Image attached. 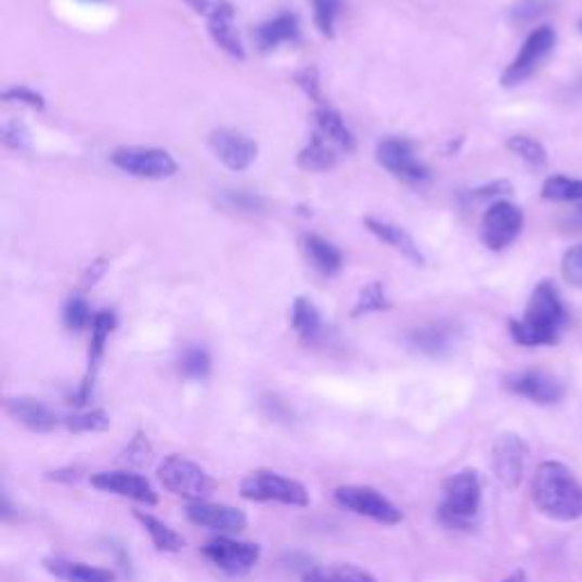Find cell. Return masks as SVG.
<instances>
[{"instance_id":"cell-29","label":"cell","mask_w":582,"mask_h":582,"mask_svg":"<svg viewBox=\"0 0 582 582\" xmlns=\"http://www.w3.org/2000/svg\"><path fill=\"white\" fill-rule=\"evenodd\" d=\"M207 23H209V35H212L217 46H221L228 55L244 60V46H242V39L237 35L235 26H232V14L217 16Z\"/></svg>"},{"instance_id":"cell-18","label":"cell","mask_w":582,"mask_h":582,"mask_svg":"<svg viewBox=\"0 0 582 582\" xmlns=\"http://www.w3.org/2000/svg\"><path fill=\"white\" fill-rule=\"evenodd\" d=\"M5 410L10 412L14 422L26 426L33 432H53L60 424H64V418H60L49 405L37 399H28V396L8 399Z\"/></svg>"},{"instance_id":"cell-39","label":"cell","mask_w":582,"mask_h":582,"mask_svg":"<svg viewBox=\"0 0 582 582\" xmlns=\"http://www.w3.org/2000/svg\"><path fill=\"white\" fill-rule=\"evenodd\" d=\"M3 142L5 146L10 148H16V151H23V148H28L30 146V130L23 126L21 121H5L3 124Z\"/></svg>"},{"instance_id":"cell-21","label":"cell","mask_w":582,"mask_h":582,"mask_svg":"<svg viewBox=\"0 0 582 582\" xmlns=\"http://www.w3.org/2000/svg\"><path fill=\"white\" fill-rule=\"evenodd\" d=\"M316 128H319V134L325 139V142L335 144L337 148L351 153L355 151V139L351 134V130L346 128L341 114L335 112L333 107L328 105H319L316 109Z\"/></svg>"},{"instance_id":"cell-15","label":"cell","mask_w":582,"mask_h":582,"mask_svg":"<svg viewBox=\"0 0 582 582\" xmlns=\"http://www.w3.org/2000/svg\"><path fill=\"white\" fill-rule=\"evenodd\" d=\"M376 155H378L380 165L389 173L399 176L403 180L418 182V180L428 178L426 167L418 165L416 157H414V151H412L410 142H405V139H385V142L378 144Z\"/></svg>"},{"instance_id":"cell-34","label":"cell","mask_w":582,"mask_h":582,"mask_svg":"<svg viewBox=\"0 0 582 582\" xmlns=\"http://www.w3.org/2000/svg\"><path fill=\"white\" fill-rule=\"evenodd\" d=\"M209 368H212V362H209V355L203 348H187L180 358L182 376L190 380H205L209 376Z\"/></svg>"},{"instance_id":"cell-16","label":"cell","mask_w":582,"mask_h":582,"mask_svg":"<svg viewBox=\"0 0 582 582\" xmlns=\"http://www.w3.org/2000/svg\"><path fill=\"white\" fill-rule=\"evenodd\" d=\"M187 519L194 526L215 530V532H242L248 526V519L242 509L221 505V503H192L187 507Z\"/></svg>"},{"instance_id":"cell-20","label":"cell","mask_w":582,"mask_h":582,"mask_svg":"<svg viewBox=\"0 0 582 582\" xmlns=\"http://www.w3.org/2000/svg\"><path fill=\"white\" fill-rule=\"evenodd\" d=\"M366 228L374 232L378 240H383L385 244H389L391 248H396L401 255H405V258L412 260L414 264H424L422 250H418L414 240L408 235V232L401 225H393V223H387V221H380V219H366Z\"/></svg>"},{"instance_id":"cell-7","label":"cell","mask_w":582,"mask_h":582,"mask_svg":"<svg viewBox=\"0 0 582 582\" xmlns=\"http://www.w3.org/2000/svg\"><path fill=\"white\" fill-rule=\"evenodd\" d=\"M203 555L225 575L244 578L260 565L262 548L253 542L217 538V540H209L203 546Z\"/></svg>"},{"instance_id":"cell-38","label":"cell","mask_w":582,"mask_h":582,"mask_svg":"<svg viewBox=\"0 0 582 582\" xmlns=\"http://www.w3.org/2000/svg\"><path fill=\"white\" fill-rule=\"evenodd\" d=\"M562 275L567 277V283L575 285L582 289V244L571 246L565 258H562Z\"/></svg>"},{"instance_id":"cell-43","label":"cell","mask_w":582,"mask_h":582,"mask_svg":"<svg viewBox=\"0 0 582 582\" xmlns=\"http://www.w3.org/2000/svg\"><path fill=\"white\" fill-rule=\"evenodd\" d=\"M503 582H528V580H526L523 571H515L512 575H507Z\"/></svg>"},{"instance_id":"cell-17","label":"cell","mask_w":582,"mask_h":582,"mask_svg":"<svg viewBox=\"0 0 582 582\" xmlns=\"http://www.w3.org/2000/svg\"><path fill=\"white\" fill-rule=\"evenodd\" d=\"M209 146H212L217 157L232 171L248 169L253 165V159L258 157V146H255V142L232 130L212 132V137H209Z\"/></svg>"},{"instance_id":"cell-30","label":"cell","mask_w":582,"mask_h":582,"mask_svg":"<svg viewBox=\"0 0 582 582\" xmlns=\"http://www.w3.org/2000/svg\"><path fill=\"white\" fill-rule=\"evenodd\" d=\"M542 198L560 201V203L582 201V180L569 178V176H551L542 184Z\"/></svg>"},{"instance_id":"cell-45","label":"cell","mask_w":582,"mask_h":582,"mask_svg":"<svg viewBox=\"0 0 582 582\" xmlns=\"http://www.w3.org/2000/svg\"><path fill=\"white\" fill-rule=\"evenodd\" d=\"M580 215H582V207H580Z\"/></svg>"},{"instance_id":"cell-41","label":"cell","mask_w":582,"mask_h":582,"mask_svg":"<svg viewBox=\"0 0 582 582\" xmlns=\"http://www.w3.org/2000/svg\"><path fill=\"white\" fill-rule=\"evenodd\" d=\"M5 101H16V103H26L30 107H43V99L39 94H35V91L26 89V87H12L5 91Z\"/></svg>"},{"instance_id":"cell-12","label":"cell","mask_w":582,"mask_h":582,"mask_svg":"<svg viewBox=\"0 0 582 582\" xmlns=\"http://www.w3.org/2000/svg\"><path fill=\"white\" fill-rule=\"evenodd\" d=\"M505 389L517 396H523V399L538 405L560 403L565 396L562 383L540 368H528V371H517V374H509L505 378Z\"/></svg>"},{"instance_id":"cell-14","label":"cell","mask_w":582,"mask_h":582,"mask_svg":"<svg viewBox=\"0 0 582 582\" xmlns=\"http://www.w3.org/2000/svg\"><path fill=\"white\" fill-rule=\"evenodd\" d=\"M91 484L101 489V492L124 496L142 505H157L153 484L144 476L132 471H101L91 476Z\"/></svg>"},{"instance_id":"cell-35","label":"cell","mask_w":582,"mask_h":582,"mask_svg":"<svg viewBox=\"0 0 582 582\" xmlns=\"http://www.w3.org/2000/svg\"><path fill=\"white\" fill-rule=\"evenodd\" d=\"M391 306L387 294H385V287L383 283H371L360 300H358V306L353 310V316H362V314H371V312H380V310H387Z\"/></svg>"},{"instance_id":"cell-5","label":"cell","mask_w":582,"mask_h":582,"mask_svg":"<svg viewBox=\"0 0 582 582\" xmlns=\"http://www.w3.org/2000/svg\"><path fill=\"white\" fill-rule=\"evenodd\" d=\"M157 476L171 494L194 501V503L205 501L215 492L212 476H209L194 460L178 455V453L165 457V462L159 464Z\"/></svg>"},{"instance_id":"cell-11","label":"cell","mask_w":582,"mask_h":582,"mask_svg":"<svg viewBox=\"0 0 582 582\" xmlns=\"http://www.w3.org/2000/svg\"><path fill=\"white\" fill-rule=\"evenodd\" d=\"M112 161L121 171L148 180L171 178L178 171L176 159L159 148H119L112 155Z\"/></svg>"},{"instance_id":"cell-26","label":"cell","mask_w":582,"mask_h":582,"mask_svg":"<svg viewBox=\"0 0 582 582\" xmlns=\"http://www.w3.org/2000/svg\"><path fill=\"white\" fill-rule=\"evenodd\" d=\"M292 325H294L296 335L308 344L316 341L323 333L321 314L308 298H296L294 310H292Z\"/></svg>"},{"instance_id":"cell-13","label":"cell","mask_w":582,"mask_h":582,"mask_svg":"<svg viewBox=\"0 0 582 582\" xmlns=\"http://www.w3.org/2000/svg\"><path fill=\"white\" fill-rule=\"evenodd\" d=\"M116 328V316L109 310H103L99 314H94V321H91V344H89V368L87 376L80 385V389L76 391L74 401L76 405H85L91 399V391H94V380H96V371L101 366L103 353H105V344L112 335V331Z\"/></svg>"},{"instance_id":"cell-1","label":"cell","mask_w":582,"mask_h":582,"mask_svg":"<svg viewBox=\"0 0 582 582\" xmlns=\"http://www.w3.org/2000/svg\"><path fill=\"white\" fill-rule=\"evenodd\" d=\"M567 323V310L560 292L544 281L534 287L523 319L509 321V333L519 346H553L560 339V333Z\"/></svg>"},{"instance_id":"cell-24","label":"cell","mask_w":582,"mask_h":582,"mask_svg":"<svg viewBox=\"0 0 582 582\" xmlns=\"http://www.w3.org/2000/svg\"><path fill=\"white\" fill-rule=\"evenodd\" d=\"M134 519L144 526V530L151 534V542L161 553H180L184 548L182 534H178L173 528H169L165 521H159L146 512H134Z\"/></svg>"},{"instance_id":"cell-25","label":"cell","mask_w":582,"mask_h":582,"mask_svg":"<svg viewBox=\"0 0 582 582\" xmlns=\"http://www.w3.org/2000/svg\"><path fill=\"white\" fill-rule=\"evenodd\" d=\"M412 346L416 351H422L426 355H444L449 353V348L453 344V331L449 325H426V328H418L410 335Z\"/></svg>"},{"instance_id":"cell-44","label":"cell","mask_w":582,"mask_h":582,"mask_svg":"<svg viewBox=\"0 0 582 582\" xmlns=\"http://www.w3.org/2000/svg\"><path fill=\"white\" fill-rule=\"evenodd\" d=\"M580 33H582V21H580Z\"/></svg>"},{"instance_id":"cell-22","label":"cell","mask_w":582,"mask_h":582,"mask_svg":"<svg viewBox=\"0 0 582 582\" xmlns=\"http://www.w3.org/2000/svg\"><path fill=\"white\" fill-rule=\"evenodd\" d=\"M300 248L316 271L323 275H335L341 269V253L319 235H302Z\"/></svg>"},{"instance_id":"cell-31","label":"cell","mask_w":582,"mask_h":582,"mask_svg":"<svg viewBox=\"0 0 582 582\" xmlns=\"http://www.w3.org/2000/svg\"><path fill=\"white\" fill-rule=\"evenodd\" d=\"M507 148L519 155L523 161H528L530 167L534 169H544L548 165V155L546 148L538 142V139H532L528 134H515L507 139Z\"/></svg>"},{"instance_id":"cell-4","label":"cell","mask_w":582,"mask_h":582,"mask_svg":"<svg viewBox=\"0 0 582 582\" xmlns=\"http://www.w3.org/2000/svg\"><path fill=\"white\" fill-rule=\"evenodd\" d=\"M240 494L242 499L253 503H281L289 507L310 505V492L306 484L267 469L253 471L250 476H246L240 484Z\"/></svg>"},{"instance_id":"cell-42","label":"cell","mask_w":582,"mask_h":582,"mask_svg":"<svg viewBox=\"0 0 582 582\" xmlns=\"http://www.w3.org/2000/svg\"><path fill=\"white\" fill-rule=\"evenodd\" d=\"M298 85L308 91V96H310V99H314L316 103H321L316 68H306V72H300V74H298Z\"/></svg>"},{"instance_id":"cell-9","label":"cell","mask_w":582,"mask_h":582,"mask_svg":"<svg viewBox=\"0 0 582 582\" xmlns=\"http://www.w3.org/2000/svg\"><path fill=\"white\" fill-rule=\"evenodd\" d=\"M521 228H523L521 207L507 201H496L482 217L480 237L487 248L503 250L519 237Z\"/></svg>"},{"instance_id":"cell-3","label":"cell","mask_w":582,"mask_h":582,"mask_svg":"<svg viewBox=\"0 0 582 582\" xmlns=\"http://www.w3.org/2000/svg\"><path fill=\"white\" fill-rule=\"evenodd\" d=\"M482 505V480L478 471L464 469L447 478L444 499L439 505V519L455 530H467L478 519Z\"/></svg>"},{"instance_id":"cell-33","label":"cell","mask_w":582,"mask_h":582,"mask_svg":"<svg viewBox=\"0 0 582 582\" xmlns=\"http://www.w3.org/2000/svg\"><path fill=\"white\" fill-rule=\"evenodd\" d=\"M124 464H128V467H134V469H144L148 467V464L153 462V447L151 441L144 432H137L132 437L130 444L124 449L121 457H119Z\"/></svg>"},{"instance_id":"cell-27","label":"cell","mask_w":582,"mask_h":582,"mask_svg":"<svg viewBox=\"0 0 582 582\" xmlns=\"http://www.w3.org/2000/svg\"><path fill=\"white\" fill-rule=\"evenodd\" d=\"M302 582H376V578L355 565H335L308 569Z\"/></svg>"},{"instance_id":"cell-10","label":"cell","mask_w":582,"mask_h":582,"mask_svg":"<svg viewBox=\"0 0 582 582\" xmlns=\"http://www.w3.org/2000/svg\"><path fill=\"white\" fill-rule=\"evenodd\" d=\"M528 457H530L528 444L515 432H505L494 441L492 467L503 487L517 489L523 482Z\"/></svg>"},{"instance_id":"cell-2","label":"cell","mask_w":582,"mask_h":582,"mask_svg":"<svg viewBox=\"0 0 582 582\" xmlns=\"http://www.w3.org/2000/svg\"><path fill=\"white\" fill-rule=\"evenodd\" d=\"M532 501L555 521L582 517V484L562 462H542L532 480Z\"/></svg>"},{"instance_id":"cell-40","label":"cell","mask_w":582,"mask_h":582,"mask_svg":"<svg viewBox=\"0 0 582 582\" xmlns=\"http://www.w3.org/2000/svg\"><path fill=\"white\" fill-rule=\"evenodd\" d=\"M548 10L546 0H521V3L512 10V21L515 23H530Z\"/></svg>"},{"instance_id":"cell-32","label":"cell","mask_w":582,"mask_h":582,"mask_svg":"<svg viewBox=\"0 0 582 582\" xmlns=\"http://www.w3.org/2000/svg\"><path fill=\"white\" fill-rule=\"evenodd\" d=\"M64 426L76 432H105L112 426V418L103 410H89V412H78L72 416H64Z\"/></svg>"},{"instance_id":"cell-36","label":"cell","mask_w":582,"mask_h":582,"mask_svg":"<svg viewBox=\"0 0 582 582\" xmlns=\"http://www.w3.org/2000/svg\"><path fill=\"white\" fill-rule=\"evenodd\" d=\"M314 8V23L321 35L333 37L335 35V18L339 16L341 0H312Z\"/></svg>"},{"instance_id":"cell-19","label":"cell","mask_w":582,"mask_h":582,"mask_svg":"<svg viewBox=\"0 0 582 582\" xmlns=\"http://www.w3.org/2000/svg\"><path fill=\"white\" fill-rule=\"evenodd\" d=\"M43 567L64 582H116V575L109 569L64 560V557H49L43 560Z\"/></svg>"},{"instance_id":"cell-8","label":"cell","mask_w":582,"mask_h":582,"mask_svg":"<svg viewBox=\"0 0 582 582\" xmlns=\"http://www.w3.org/2000/svg\"><path fill=\"white\" fill-rule=\"evenodd\" d=\"M553 49H555V30L551 26L534 28L523 41L517 57L505 68V74L501 78L503 87H517L523 80H528L534 72H538L540 64L553 53Z\"/></svg>"},{"instance_id":"cell-28","label":"cell","mask_w":582,"mask_h":582,"mask_svg":"<svg viewBox=\"0 0 582 582\" xmlns=\"http://www.w3.org/2000/svg\"><path fill=\"white\" fill-rule=\"evenodd\" d=\"M298 165L306 171H328L337 165V155L331 146V142H325L321 134H316L310 146H306L298 155Z\"/></svg>"},{"instance_id":"cell-37","label":"cell","mask_w":582,"mask_h":582,"mask_svg":"<svg viewBox=\"0 0 582 582\" xmlns=\"http://www.w3.org/2000/svg\"><path fill=\"white\" fill-rule=\"evenodd\" d=\"M91 321H94V316H91V310L87 306V300L74 296L72 300L66 302V308H64V325H66L68 331L80 333V331L87 328V325H91Z\"/></svg>"},{"instance_id":"cell-23","label":"cell","mask_w":582,"mask_h":582,"mask_svg":"<svg viewBox=\"0 0 582 582\" xmlns=\"http://www.w3.org/2000/svg\"><path fill=\"white\" fill-rule=\"evenodd\" d=\"M298 37V21L292 14H281L275 16L258 28L255 33V39H258V46L262 51H273L281 43L294 41Z\"/></svg>"},{"instance_id":"cell-6","label":"cell","mask_w":582,"mask_h":582,"mask_svg":"<svg viewBox=\"0 0 582 582\" xmlns=\"http://www.w3.org/2000/svg\"><path fill=\"white\" fill-rule=\"evenodd\" d=\"M335 503L358 517H366L383 526H396L403 521V512L393 505L378 489L366 484H344L335 489Z\"/></svg>"}]
</instances>
